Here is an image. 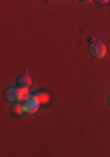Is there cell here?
<instances>
[{"mask_svg": "<svg viewBox=\"0 0 110 157\" xmlns=\"http://www.w3.org/2000/svg\"><path fill=\"white\" fill-rule=\"evenodd\" d=\"M26 96H28V87H19V86H16V87H7L4 98L9 103H16V101H25Z\"/></svg>", "mask_w": 110, "mask_h": 157, "instance_id": "obj_1", "label": "cell"}, {"mask_svg": "<svg viewBox=\"0 0 110 157\" xmlns=\"http://www.w3.org/2000/svg\"><path fill=\"white\" fill-rule=\"evenodd\" d=\"M89 54L93 58H105V54H107V45L103 44V42H93V44L89 45Z\"/></svg>", "mask_w": 110, "mask_h": 157, "instance_id": "obj_2", "label": "cell"}, {"mask_svg": "<svg viewBox=\"0 0 110 157\" xmlns=\"http://www.w3.org/2000/svg\"><path fill=\"white\" fill-rule=\"evenodd\" d=\"M25 112L26 113H33V112H37L39 110V107H40V101L35 98V96H30L28 94L26 98H25Z\"/></svg>", "mask_w": 110, "mask_h": 157, "instance_id": "obj_3", "label": "cell"}, {"mask_svg": "<svg viewBox=\"0 0 110 157\" xmlns=\"http://www.w3.org/2000/svg\"><path fill=\"white\" fill-rule=\"evenodd\" d=\"M16 84L19 86V87H30V86H32V77H30L28 73H23V75H19V77L16 78Z\"/></svg>", "mask_w": 110, "mask_h": 157, "instance_id": "obj_4", "label": "cell"}, {"mask_svg": "<svg viewBox=\"0 0 110 157\" xmlns=\"http://www.w3.org/2000/svg\"><path fill=\"white\" fill-rule=\"evenodd\" d=\"M21 112H25V103H23V101H16V103L12 105V113L19 115Z\"/></svg>", "mask_w": 110, "mask_h": 157, "instance_id": "obj_5", "label": "cell"}, {"mask_svg": "<svg viewBox=\"0 0 110 157\" xmlns=\"http://www.w3.org/2000/svg\"><path fill=\"white\" fill-rule=\"evenodd\" d=\"M35 98H37L40 103H47V101H49V96L45 94V93H37V94H35Z\"/></svg>", "mask_w": 110, "mask_h": 157, "instance_id": "obj_6", "label": "cell"}, {"mask_svg": "<svg viewBox=\"0 0 110 157\" xmlns=\"http://www.w3.org/2000/svg\"><path fill=\"white\" fill-rule=\"evenodd\" d=\"M96 2H98V4H107L108 0H96Z\"/></svg>", "mask_w": 110, "mask_h": 157, "instance_id": "obj_7", "label": "cell"}, {"mask_svg": "<svg viewBox=\"0 0 110 157\" xmlns=\"http://www.w3.org/2000/svg\"><path fill=\"white\" fill-rule=\"evenodd\" d=\"M82 2H91V0H82Z\"/></svg>", "mask_w": 110, "mask_h": 157, "instance_id": "obj_8", "label": "cell"}, {"mask_svg": "<svg viewBox=\"0 0 110 157\" xmlns=\"http://www.w3.org/2000/svg\"><path fill=\"white\" fill-rule=\"evenodd\" d=\"M108 103H110V96H108Z\"/></svg>", "mask_w": 110, "mask_h": 157, "instance_id": "obj_9", "label": "cell"}]
</instances>
